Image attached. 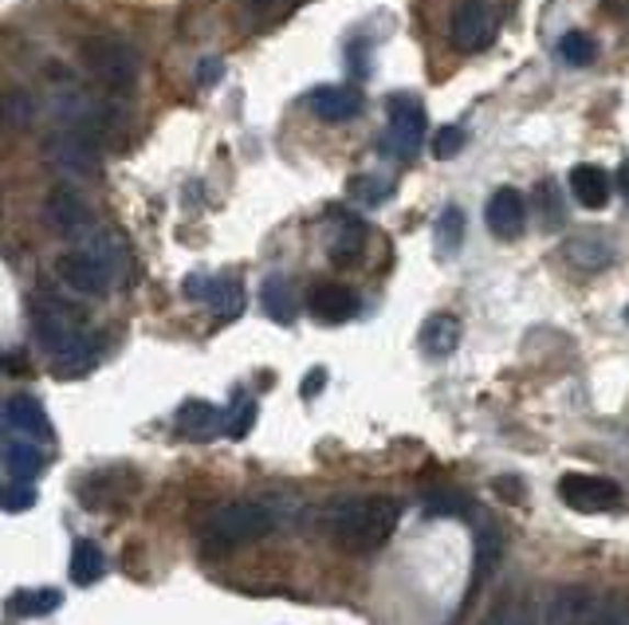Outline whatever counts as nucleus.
Here are the masks:
<instances>
[{
    "label": "nucleus",
    "mask_w": 629,
    "mask_h": 625,
    "mask_svg": "<svg viewBox=\"0 0 629 625\" xmlns=\"http://www.w3.org/2000/svg\"><path fill=\"white\" fill-rule=\"evenodd\" d=\"M402 520V504L390 495H367V500H335L323 515L330 539L350 555L378 551Z\"/></svg>",
    "instance_id": "f257e3e1"
},
{
    "label": "nucleus",
    "mask_w": 629,
    "mask_h": 625,
    "mask_svg": "<svg viewBox=\"0 0 629 625\" xmlns=\"http://www.w3.org/2000/svg\"><path fill=\"white\" fill-rule=\"evenodd\" d=\"M280 507L263 504V500H240V504H225L221 512H213V520L205 523V539L213 543L216 551L228 547H245L263 535H272L280 527Z\"/></svg>",
    "instance_id": "f03ea898"
},
{
    "label": "nucleus",
    "mask_w": 629,
    "mask_h": 625,
    "mask_svg": "<svg viewBox=\"0 0 629 625\" xmlns=\"http://www.w3.org/2000/svg\"><path fill=\"white\" fill-rule=\"evenodd\" d=\"M83 59L99 83L114 87V91H131L138 83V52L131 44L114 36H94L83 44Z\"/></svg>",
    "instance_id": "7ed1b4c3"
},
{
    "label": "nucleus",
    "mask_w": 629,
    "mask_h": 625,
    "mask_svg": "<svg viewBox=\"0 0 629 625\" xmlns=\"http://www.w3.org/2000/svg\"><path fill=\"white\" fill-rule=\"evenodd\" d=\"M44 161L56 169L59 178H71V181L99 178V149H94L91 134L83 131H59L56 138H47Z\"/></svg>",
    "instance_id": "20e7f679"
},
{
    "label": "nucleus",
    "mask_w": 629,
    "mask_h": 625,
    "mask_svg": "<svg viewBox=\"0 0 629 625\" xmlns=\"http://www.w3.org/2000/svg\"><path fill=\"white\" fill-rule=\"evenodd\" d=\"M29 323H32V335H36V343L44 346L47 355H59V350H67V346L83 335L79 319L64 308V299H52V295L32 299V303H29Z\"/></svg>",
    "instance_id": "39448f33"
},
{
    "label": "nucleus",
    "mask_w": 629,
    "mask_h": 625,
    "mask_svg": "<svg viewBox=\"0 0 629 625\" xmlns=\"http://www.w3.org/2000/svg\"><path fill=\"white\" fill-rule=\"evenodd\" d=\"M425 131H429V122H425V111L422 103L414 99H405V94H394L390 99V131H385V149L402 161H414L417 149L425 146Z\"/></svg>",
    "instance_id": "423d86ee"
},
{
    "label": "nucleus",
    "mask_w": 629,
    "mask_h": 625,
    "mask_svg": "<svg viewBox=\"0 0 629 625\" xmlns=\"http://www.w3.org/2000/svg\"><path fill=\"white\" fill-rule=\"evenodd\" d=\"M47 221H52V228L71 244H83L87 236L94 233L91 209H87V201L71 186H56L47 193Z\"/></svg>",
    "instance_id": "0eeeda50"
},
{
    "label": "nucleus",
    "mask_w": 629,
    "mask_h": 625,
    "mask_svg": "<svg viewBox=\"0 0 629 625\" xmlns=\"http://www.w3.org/2000/svg\"><path fill=\"white\" fill-rule=\"evenodd\" d=\"M181 291H186V299H193V303H205V308H213L221 323L236 319V315H240V308H245V291H240V283L225 280V276H205V271H193V276L181 283Z\"/></svg>",
    "instance_id": "6e6552de"
},
{
    "label": "nucleus",
    "mask_w": 629,
    "mask_h": 625,
    "mask_svg": "<svg viewBox=\"0 0 629 625\" xmlns=\"http://www.w3.org/2000/svg\"><path fill=\"white\" fill-rule=\"evenodd\" d=\"M59 276H64L67 288L79 291V295H87V299H103L106 291L114 288V271L94 253H87V248H76V253L59 256Z\"/></svg>",
    "instance_id": "1a4fd4ad"
},
{
    "label": "nucleus",
    "mask_w": 629,
    "mask_h": 625,
    "mask_svg": "<svg viewBox=\"0 0 629 625\" xmlns=\"http://www.w3.org/2000/svg\"><path fill=\"white\" fill-rule=\"evenodd\" d=\"M492 36H496V20H492L488 4L484 0H461L449 20L452 47L457 52H480V47L492 44Z\"/></svg>",
    "instance_id": "9d476101"
},
{
    "label": "nucleus",
    "mask_w": 629,
    "mask_h": 625,
    "mask_svg": "<svg viewBox=\"0 0 629 625\" xmlns=\"http://www.w3.org/2000/svg\"><path fill=\"white\" fill-rule=\"evenodd\" d=\"M559 495L574 512H610L621 500V488L606 477H591V472H566L559 480Z\"/></svg>",
    "instance_id": "9b49d317"
},
{
    "label": "nucleus",
    "mask_w": 629,
    "mask_h": 625,
    "mask_svg": "<svg viewBox=\"0 0 629 625\" xmlns=\"http://www.w3.org/2000/svg\"><path fill=\"white\" fill-rule=\"evenodd\" d=\"M484 221H488V233L496 236V241H519L527 228V201L519 189L504 186L496 189V193L488 197V209H484Z\"/></svg>",
    "instance_id": "f8f14e48"
},
{
    "label": "nucleus",
    "mask_w": 629,
    "mask_h": 625,
    "mask_svg": "<svg viewBox=\"0 0 629 625\" xmlns=\"http://www.w3.org/2000/svg\"><path fill=\"white\" fill-rule=\"evenodd\" d=\"M4 433L47 445V440H52V421H47L44 405H40L36 398H29V393H12L9 402H4Z\"/></svg>",
    "instance_id": "ddd939ff"
},
{
    "label": "nucleus",
    "mask_w": 629,
    "mask_h": 625,
    "mask_svg": "<svg viewBox=\"0 0 629 625\" xmlns=\"http://www.w3.org/2000/svg\"><path fill=\"white\" fill-rule=\"evenodd\" d=\"M307 107L323 122H350L362 114V91H355V87H315L307 94Z\"/></svg>",
    "instance_id": "4468645a"
},
{
    "label": "nucleus",
    "mask_w": 629,
    "mask_h": 625,
    "mask_svg": "<svg viewBox=\"0 0 629 625\" xmlns=\"http://www.w3.org/2000/svg\"><path fill=\"white\" fill-rule=\"evenodd\" d=\"M311 315L323 323H347L358 315V295L342 283H319L311 291Z\"/></svg>",
    "instance_id": "2eb2a0df"
},
{
    "label": "nucleus",
    "mask_w": 629,
    "mask_h": 625,
    "mask_svg": "<svg viewBox=\"0 0 629 625\" xmlns=\"http://www.w3.org/2000/svg\"><path fill=\"white\" fill-rule=\"evenodd\" d=\"M330 221L338 224V236L335 244H330V264H335V268H350V264H358L362 253H367V224L350 213H335Z\"/></svg>",
    "instance_id": "dca6fc26"
},
{
    "label": "nucleus",
    "mask_w": 629,
    "mask_h": 625,
    "mask_svg": "<svg viewBox=\"0 0 629 625\" xmlns=\"http://www.w3.org/2000/svg\"><path fill=\"white\" fill-rule=\"evenodd\" d=\"M47 457L40 440H29V437H4V472L9 480H36L44 472Z\"/></svg>",
    "instance_id": "f3484780"
},
{
    "label": "nucleus",
    "mask_w": 629,
    "mask_h": 625,
    "mask_svg": "<svg viewBox=\"0 0 629 625\" xmlns=\"http://www.w3.org/2000/svg\"><path fill=\"white\" fill-rule=\"evenodd\" d=\"M591 614H594V598L583 587H566L551 598L543 625H591Z\"/></svg>",
    "instance_id": "a211bd4d"
},
{
    "label": "nucleus",
    "mask_w": 629,
    "mask_h": 625,
    "mask_svg": "<svg viewBox=\"0 0 629 625\" xmlns=\"http://www.w3.org/2000/svg\"><path fill=\"white\" fill-rule=\"evenodd\" d=\"M571 193L583 209H606V201H610V174L602 166H574Z\"/></svg>",
    "instance_id": "6ab92c4d"
},
{
    "label": "nucleus",
    "mask_w": 629,
    "mask_h": 625,
    "mask_svg": "<svg viewBox=\"0 0 629 625\" xmlns=\"http://www.w3.org/2000/svg\"><path fill=\"white\" fill-rule=\"evenodd\" d=\"M178 429L189 440H209L225 429V413L216 410L213 402H186L178 410Z\"/></svg>",
    "instance_id": "aec40b11"
},
{
    "label": "nucleus",
    "mask_w": 629,
    "mask_h": 625,
    "mask_svg": "<svg viewBox=\"0 0 629 625\" xmlns=\"http://www.w3.org/2000/svg\"><path fill=\"white\" fill-rule=\"evenodd\" d=\"M461 346V319L457 315H433L422 327V350L429 358H449Z\"/></svg>",
    "instance_id": "412c9836"
},
{
    "label": "nucleus",
    "mask_w": 629,
    "mask_h": 625,
    "mask_svg": "<svg viewBox=\"0 0 629 625\" xmlns=\"http://www.w3.org/2000/svg\"><path fill=\"white\" fill-rule=\"evenodd\" d=\"M260 299H263V311H268V319H276V323H295V315H300V303H295V288L288 276H268L260 288Z\"/></svg>",
    "instance_id": "4be33fe9"
},
{
    "label": "nucleus",
    "mask_w": 629,
    "mask_h": 625,
    "mask_svg": "<svg viewBox=\"0 0 629 625\" xmlns=\"http://www.w3.org/2000/svg\"><path fill=\"white\" fill-rule=\"evenodd\" d=\"M566 260L579 271H602L614 260V244L606 241V236L583 233V236H574V241H566Z\"/></svg>",
    "instance_id": "5701e85b"
},
{
    "label": "nucleus",
    "mask_w": 629,
    "mask_h": 625,
    "mask_svg": "<svg viewBox=\"0 0 629 625\" xmlns=\"http://www.w3.org/2000/svg\"><path fill=\"white\" fill-rule=\"evenodd\" d=\"M67 574H71V582L76 587H91V582H99L106 574V555L99 543L91 539H79L76 547H71V567H67Z\"/></svg>",
    "instance_id": "b1692460"
},
{
    "label": "nucleus",
    "mask_w": 629,
    "mask_h": 625,
    "mask_svg": "<svg viewBox=\"0 0 629 625\" xmlns=\"http://www.w3.org/2000/svg\"><path fill=\"white\" fill-rule=\"evenodd\" d=\"M64 606V594L56 587H32V590H16L9 598V610L16 617H47Z\"/></svg>",
    "instance_id": "393cba45"
},
{
    "label": "nucleus",
    "mask_w": 629,
    "mask_h": 625,
    "mask_svg": "<svg viewBox=\"0 0 629 625\" xmlns=\"http://www.w3.org/2000/svg\"><path fill=\"white\" fill-rule=\"evenodd\" d=\"M94 358H99V350H94V338L79 335L76 343L67 346V350H59V355H52V370L59 373V378H79V373H87L94 366Z\"/></svg>",
    "instance_id": "a878e982"
},
{
    "label": "nucleus",
    "mask_w": 629,
    "mask_h": 625,
    "mask_svg": "<svg viewBox=\"0 0 629 625\" xmlns=\"http://www.w3.org/2000/svg\"><path fill=\"white\" fill-rule=\"evenodd\" d=\"M464 236H469V221L457 205H449L437 216V228H433V241H437V253L441 256H457L461 253Z\"/></svg>",
    "instance_id": "bb28decb"
},
{
    "label": "nucleus",
    "mask_w": 629,
    "mask_h": 625,
    "mask_svg": "<svg viewBox=\"0 0 629 625\" xmlns=\"http://www.w3.org/2000/svg\"><path fill=\"white\" fill-rule=\"evenodd\" d=\"M531 205H539V224H543L547 233H554L559 224H563V186L559 181H539L536 193H531Z\"/></svg>",
    "instance_id": "cd10ccee"
},
{
    "label": "nucleus",
    "mask_w": 629,
    "mask_h": 625,
    "mask_svg": "<svg viewBox=\"0 0 629 625\" xmlns=\"http://www.w3.org/2000/svg\"><path fill=\"white\" fill-rule=\"evenodd\" d=\"M83 248H87V253L99 256V260H103L106 268L114 271V276L123 271V264H126V248H123V236H119V233H106V228H99V233L87 236Z\"/></svg>",
    "instance_id": "c85d7f7f"
},
{
    "label": "nucleus",
    "mask_w": 629,
    "mask_h": 625,
    "mask_svg": "<svg viewBox=\"0 0 629 625\" xmlns=\"http://www.w3.org/2000/svg\"><path fill=\"white\" fill-rule=\"evenodd\" d=\"M594 56H598V44H594V36H586V32H566L563 40H559V59L571 67H591Z\"/></svg>",
    "instance_id": "c756f323"
},
{
    "label": "nucleus",
    "mask_w": 629,
    "mask_h": 625,
    "mask_svg": "<svg viewBox=\"0 0 629 625\" xmlns=\"http://www.w3.org/2000/svg\"><path fill=\"white\" fill-rule=\"evenodd\" d=\"M350 197H355L358 205H382V201H390L394 197V186L385 178H374V174H358L355 181H350Z\"/></svg>",
    "instance_id": "7c9ffc66"
},
{
    "label": "nucleus",
    "mask_w": 629,
    "mask_h": 625,
    "mask_svg": "<svg viewBox=\"0 0 629 625\" xmlns=\"http://www.w3.org/2000/svg\"><path fill=\"white\" fill-rule=\"evenodd\" d=\"M4 114H9L12 131H24V126L36 119V99H32L24 87H16V91H9V99H4Z\"/></svg>",
    "instance_id": "2f4dec72"
},
{
    "label": "nucleus",
    "mask_w": 629,
    "mask_h": 625,
    "mask_svg": "<svg viewBox=\"0 0 629 625\" xmlns=\"http://www.w3.org/2000/svg\"><path fill=\"white\" fill-rule=\"evenodd\" d=\"M425 512L429 515H469L472 500L464 492H429L425 495Z\"/></svg>",
    "instance_id": "473e14b6"
},
{
    "label": "nucleus",
    "mask_w": 629,
    "mask_h": 625,
    "mask_svg": "<svg viewBox=\"0 0 629 625\" xmlns=\"http://www.w3.org/2000/svg\"><path fill=\"white\" fill-rule=\"evenodd\" d=\"M252 425H256V402L252 398H236L233 410H228V417H225V433L233 440H240V437H248Z\"/></svg>",
    "instance_id": "72a5a7b5"
},
{
    "label": "nucleus",
    "mask_w": 629,
    "mask_h": 625,
    "mask_svg": "<svg viewBox=\"0 0 629 625\" xmlns=\"http://www.w3.org/2000/svg\"><path fill=\"white\" fill-rule=\"evenodd\" d=\"M499 547H504V539H499L496 527H480V535H476V574L480 579H484L492 570V562L499 559Z\"/></svg>",
    "instance_id": "f704fd0d"
},
{
    "label": "nucleus",
    "mask_w": 629,
    "mask_h": 625,
    "mask_svg": "<svg viewBox=\"0 0 629 625\" xmlns=\"http://www.w3.org/2000/svg\"><path fill=\"white\" fill-rule=\"evenodd\" d=\"M433 158L437 161H449V158H457L464 149V131L461 126H441V131L433 134Z\"/></svg>",
    "instance_id": "c9c22d12"
},
{
    "label": "nucleus",
    "mask_w": 629,
    "mask_h": 625,
    "mask_svg": "<svg viewBox=\"0 0 629 625\" xmlns=\"http://www.w3.org/2000/svg\"><path fill=\"white\" fill-rule=\"evenodd\" d=\"M36 507V488L32 480H9L4 484V512H29Z\"/></svg>",
    "instance_id": "e433bc0d"
},
{
    "label": "nucleus",
    "mask_w": 629,
    "mask_h": 625,
    "mask_svg": "<svg viewBox=\"0 0 629 625\" xmlns=\"http://www.w3.org/2000/svg\"><path fill=\"white\" fill-rule=\"evenodd\" d=\"M221 71H225V64H221V59H201L198 83H201V87H213L216 79H221Z\"/></svg>",
    "instance_id": "4c0bfd02"
},
{
    "label": "nucleus",
    "mask_w": 629,
    "mask_h": 625,
    "mask_svg": "<svg viewBox=\"0 0 629 625\" xmlns=\"http://www.w3.org/2000/svg\"><path fill=\"white\" fill-rule=\"evenodd\" d=\"M323 382H327V370H323V366L319 370H311L307 378H303V398H315V393L323 390Z\"/></svg>",
    "instance_id": "58836bf2"
},
{
    "label": "nucleus",
    "mask_w": 629,
    "mask_h": 625,
    "mask_svg": "<svg viewBox=\"0 0 629 625\" xmlns=\"http://www.w3.org/2000/svg\"><path fill=\"white\" fill-rule=\"evenodd\" d=\"M504 625H539V617H536V610H531V606H519V610H512V614L504 617Z\"/></svg>",
    "instance_id": "ea45409f"
},
{
    "label": "nucleus",
    "mask_w": 629,
    "mask_h": 625,
    "mask_svg": "<svg viewBox=\"0 0 629 625\" xmlns=\"http://www.w3.org/2000/svg\"><path fill=\"white\" fill-rule=\"evenodd\" d=\"M606 625H629V610H621L618 602L606 606Z\"/></svg>",
    "instance_id": "a19ab883"
},
{
    "label": "nucleus",
    "mask_w": 629,
    "mask_h": 625,
    "mask_svg": "<svg viewBox=\"0 0 629 625\" xmlns=\"http://www.w3.org/2000/svg\"><path fill=\"white\" fill-rule=\"evenodd\" d=\"M602 12H629V0H602Z\"/></svg>",
    "instance_id": "79ce46f5"
},
{
    "label": "nucleus",
    "mask_w": 629,
    "mask_h": 625,
    "mask_svg": "<svg viewBox=\"0 0 629 625\" xmlns=\"http://www.w3.org/2000/svg\"><path fill=\"white\" fill-rule=\"evenodd\" d=\"M618 178H621V193H629V166H621Z\"/></svg>",
    "instance_id": "37998d69"
},
{
    "label": "nucleus",
    "mask_w": 629,
    "mask_h": 625,
    "mask_svg": "<svg viewBox=\"0 0 629 625\" xmlns=\"http://www.w3.org/2000/svg\"><path fill=\"white\" fill-rule=\"evenodd\" d=\"M248 4H252L256 12H263V9H268V4H272V0H248Z\"/></svg>",
    "instance_id": "c03bdc74"
},
{
    "label": "nucleus",
    "mask_w": 629,
    "mask_h": 625,
    "mask_svg": "<svg viewBox=\"0 0 629 625\" xmlns=\"http://www.w3.org/2000/svg\"><path fill=\"white\" fill-rule=\"evenodd\" d=\"M626 323H629V303H626Z\"/></svg>",
    "instance_id": "a18cd8bd"
}]
</instances>
